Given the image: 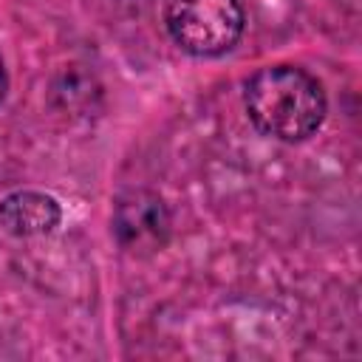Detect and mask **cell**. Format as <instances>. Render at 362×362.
I'll use <instances>...</instances> for the list:
<instances>
[{
	"label": "cell",
	"mask_w": 362,
	"mask_h": 362,
	"mask_svg": "<svg viewBox=\"0 0 362 362\" xmlns=\"http://www.w3.org/2000/svg\"><path fill=\"white\" fill-rule=\"evenodd\" d=\"M62 221V206L51 192L14 189L0 198V229L11 238L51 235Z\"/></svg>",
	"instance_id": "cell-4"
},
{
	"label": "cell",
	"mask_w": 362,
	"mask_h": 362,
	"mask_svg": "<svg viewBox=\"0 0 362 362\" xmlns=\"http://www.w3.org/2000/svg\"><path fill=\"white\" fill-rule=\"evenodd\" d=\"M164 25L184 54L195 59H215L240 42L246 31V11L240 0H170Z\"/></svg>",
	"instance_id": "cell-2"
},
{
	"label": "cell",
	"mask_w": 362,
	"mask_h": 362,
	"mask_svg": "<svg viewBox=\"0 0 362 362\" xmlns=\"http://www.w3.org/2000/svg\"><path fill=\"white\" fill-rule=\"evenodd\" d=\"M243 107L263 136L300 144L322 127L328 96L322 82L303 65L274 62L257 68L243 82Z\"/></svg>",
	"instance_id": "cell-1"
},
{
	"label": "cell",
	"mask_w": 362,
	"mask_h": 362,
	"mask_svg": "<svg viewBox=\"0 0 362 362\" xmlns=\"http://www.w3.org/2000/svg\"><path fill=\"white\" fill-rule=\"evenodd\" d=\"M110 223L119 249L136 257H150L161 252L173 238L170 206L156 189L147 187H130L119 192L113 201Z\"/></svg>",
	"instance_id": "cell-3"
},
{
	"label": "cell",
	"mask_w": 362,
	"mask_h": 362,
	"mask_svg": "<svg viewBox=\"0 0 362 362\" xmlns=\"http://www.w3.org/2000/svg\"><path fill=\"white\" fill-rule=\"evenodd\" d=\"M6 93H8V71H6V62L0 57V102L6 99Z\"/></svg>",
	"instance_id": "cell-5"
}]
</instances>
